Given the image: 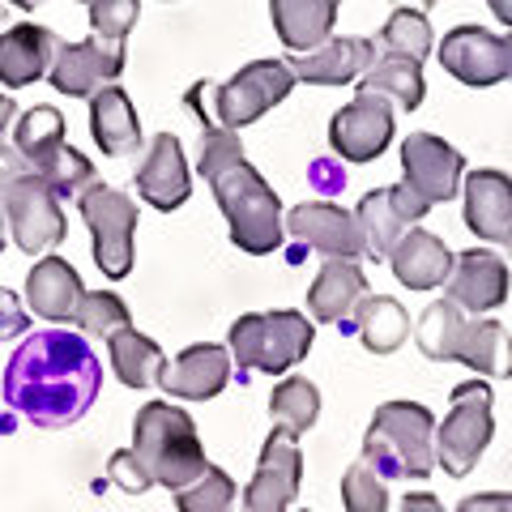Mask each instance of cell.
<instances>
[{"label": "cell", "mask_w": 512, "mask_h": 512, "mask_svg": "<svg viewBox=\"0 0 512 512\" xmlns=\"http://www.w3.org/2000/svg\"><path fill=\"white\" fill-rule=\"evenodd\" d=\"M299 483H303L299 436H291L286 427H274L265 448H261L252 483L244 491V512H291Z\"/></svg>", "instance_id": "obj_12"}, {"label": "cell", "mask_w": 512, "mask_h": 512, "mask_svg": "<svg viewBox=\"0 0 512 512\" xmlns=\"http://www.w3.org/2000/svg\"><path fill=\"white\" fill-rule=\"evenodd\" d=\"M457 512H512V491H483V495H466L457 504Z\"/></svg>", "instance_id": "obj_44"}, {"label": "cell", "mask_w": 512, "mask_h": 512, "mask_svg": "<svg viewBox=\"0 0 512 512\" xmlns=\"http://www.w3.org/2000/svg\"><path fill=\"white\" fill-rule=\"evenodd\" d=\"M214 188V201L218 210L227 214V227H231V244L248 256H269L274 248H282V235H286V218H282V201L278 192L265 184V175L256 171L248 158L231 171H222Z\"/></svg>", "instance_id": "obj_4"}, {"label": "cell", "mask_w": 512, "mask_h": 512, "mask_svg": "<svg viewBox=\"0 0 512 512\" xmlns=\"http://www.w3.org/2000/svg\"><path fill=\"white\" fill-rule=\"evenodd\" d=\"M363 299H367V278H363L359 261H325L316 282L308 286V312L320 325L355 320Z\"/></svg>", "instance_id": "obj_25"}, {"label": "cell", "mask_w": 512, "mask_h": 512, "mask_svg": "<svg viewBox=\"0 0 512 512\" xmlns=\"http://www.w3.org/2000/svg\"><path fill=\"white\" fill-rule=\"evenodd\" d=\"M440 64L461 86L487 90L495 82H512V35H491L483 26H457L440 43Z\"/></svg>", "instance_id": "obj_10"}, {"label": "cell", "mask_w": 512, "mask_h": 512, "mask_svg": "<svg viewBox=\"0 0 512 512\" xmlns=\"http://www.w3.org/2000/svg\"><path fill=\"white\" fill-rule=\"evenodd\" d=\"M5 231H9V214H5V201H0V252H5Z\"/></svg>", "instance_id": "obj_48"}, {"label": "cell", "mask_w": 512, "mask_h": 512, "mask_svg": "<svg viewBox=\"0 0 512 512\" xmlns=\"http://www.w3.org/2000/svg\"><path fill=\"white\" fill-rule=\"evenodd\" d=\"M107 359L116 367L120 384H128V389H150V384L163 380V367H167V355L158 350V342L137 333L133 325L107 338Z\"/></svg>", "instance_id": "obj_29"}, {"label": "cell", "mask_w": 512, "mask_h": 512, "mask_svg": "<svg viewBox=\"0 0 512 512\" xmlns=\"http://www.w3.org/2000/svg\"><path fill=\"white\" fill-rule=\"evenodd\" d=\"M56 52H60V39L47 26H35V22L9 26L0 35V86L22 90L30 82H39L43 73H52Z\"/></svg>", "instance_id": "obj_22"}, {"label": "cell", "mask_w": 512, "mask_h": 512, "mask_svg": "<svg viewBox=\"0 0 512 512\" xmlns=\"http://www.w3.org/2000/svg\"><path fill=\"white\" fill-rule=\"evenodd\" d=\"M436 35H431V22L423 18V9H393V18L380 30V56H406V60H427Z\"/></svg>", "instance_id": "obj_34"}, {"label": "cell", "mask_w": 512, "mask_h": 512, "mask_svg": "<svg viewBox=\"0 0 512 512\" xmlns=\"http://www.w3.org/2000/svg\"><path fill=\"white\" fill-rule=\"evenodd\" d=\"M397 9H406V0H393ZM427 5H436V0H410V9H427Z\"/></svg>", "instance_id": "obj_49"}, {"label": "cell", "mask_w": 512, "mask_h": 512, "mask_svg": "<svg viewBox=\"0 0 512 512\" xmlns=\"http://www.w3.org/2000/svg\"><path fill=\"white\" fill-rule=\"evenodd\" d=\"M457 363L474 367L478 376L508 380L512 376V333L500 325V320H470L466 338H461Z\"/></svg>", "instance_id": "obj_30"}, {"label": "cell", "mask_w": 512, "mask_h": 512, "mask_svg": "<svg viewBox=\"0 0 512 512\" xmlns=\"http://www.w3.org/2000/svg\"><path fill=\"white\" fill-rule=\"evenodd\" d=\"M295 86V73L286 60H252L244 64L235 77L218 86L214 103H218V124L239 133L265 116L269 107H278Z\"/></svg>", "instance_id": "obj_9"}, {"label": "cell", "mask_w": 512, "mask_h": 512, "mask_svg": "<svg viewBox=\"0 0 512 512\" xmlns=\"http://www.w3.org/2000/svg\"><path fill=\"white\" fill-rule=\"evenodd\" d=\"M9 5H18V9H35V5H43V0H9Z\"/></svg>", "instance_id": "obj_50"}, {"label": "cell", "mask_w": 512, "mask_h": 512, "mask_svg": "<svg viewBox=\"0 0 512 512\" xmlns=\"http://www.w3.org/2000/svg\"><path fill=\"white\" fill-rule=\"evenodd\" d=\"M107 474H111V483H116L120 491H128V495H141V491H150V487H154V474L141 466V457L133 453V448H124V453L111 457Z\"/></svg>", "instance_id": "obj_42"}, {"label": "cell", "mask_w": 512, "mask_h": 512, "mask_svg": "<svg viewBox=\"0 0 512 512\" xmlns=\"http://www.w3.org/2000/svg\"><path fill=\"white\" fill-rule=\"evenodd\" d=\"M402 171H406V184L419 197H427L431 205H444L461 192L466 158L436 133H410L402 141Z\"/></svg>", "instance_id": "obj_16"}, {"label": "cell", "mask_w": 512, "mask_h": 512, "mask_svg": "<svg viewBox=\"0 0 512 512\" xmlns=\"http://www.w3.org/2000/svg\"><path fill=\"white\" fill-rule=\"evenodd\" d=\"M90 137H94V146H99L103 154H111V158H124V154L141 150L137 107L128 103V94L120 86H103L90 99Z\"/></svg>", "instance_id": "obj_27"}, {"label": "cell", "mask_w": 512, "mask_h": 512, "mask_svg": "<svg viewBox=\"0 0 512 512\" xmlns=\"http://www.w3.org/2000/svg\"><path fill=\"white\" fill-rule=\"evenodd\" d=\"M26 325H30V320H26V312H22L18 295L0 286V342H9V338H22V333H26Z\"/></svg>", "instance_id": "obj_43"}, {"label": "cell", "mask_w": 512, "mask_h": 512, "mask_svg": "<svg viewBox=\"0 0 512 512\" xmlns=\"http://www.w3.org/2000/svg\"><path fill=\"white\" fill-rule=\"evenodd\" d=\"M235 483H231V474L227 470H218L210 466L197 483H188L175 491V508L180 512H235Z\"/></svg>", "instance_id": "obj_37"}, {"label": "cell", "mask_w": 512, "mask_h": 512, "mask_svg": "<svg viewBox=\"0 0 512 512\" xmlns=\"http://www.w3.org/2000/svg\"><path fill=\"white\" fill-rule=\"evenodd\" d=\"M389 265H393L397 282L410 286V291H436V286H444L448 278H453L457 256L448 252V244L440 235H431L423 227H410L402 235V244L393 248Z\"/></svg>", "instance_id": "obj_24"}, {"label": "cell", "mask_w": 512, "mask_h": 512, "mask_svg": "<svg viewBox=\"0 0 512 512\" xmlns=\"http://www.w3.org/2000/svg\"><path fill=\"white\" fill-rule=\"evenodd\" d=\"M466 227L483 244H508L512 235V175L504 171H470L466 184Z\"/></svg>", "instance_id": "obj_21"}, {"label": "cell", "mask_w": 512, "mask_h": 512, "mask_svg": "<svg viewBox=\"0 0 512 512\" xmlns=\"http://www.w3.org/2000/svg\"><path fill=\"white\" fill-rule=\"evenodd\" d=\"M286 235H295L299 244L325 252V261H359V256H367V239H363L359 218L329 201L295 205V210L286 214Z\"/></svg>", "instance_id": "obj_15"}, {"label": "cell", "mask_w": 512, "mask_h": 512, "mask_svg": "<svg viewBox=\"0 0 512 512\" xmlns=\"http://www.w3.org/2000/svg\"><path fill=\"white\" fill-rule=\"evenodd\" d=\"M0 201H5V214H9L13 244H18L26 256H43L47 248L60 244L64 231H69L64 227L56 192L26 167V158L13 146L0 150Z\"/></svg>", "instance_id": "obj_5"}, {"label": "cell", "mask_w": 512, "mask_h": 512, "mask_svg": "<svg viewBox=\"0 0 512 512\" xmlns=\"http://www.w3.org/2000/svg\"><path fill=\"white\" fill-rule=\"evenodd\" d=\"M487 5H491L495 18H500V22L512 30V0H487Z\"/></svg>", "instance_id": "obj_47"}, {"label": "cell", "mask_w": 512, "mask_h": 512, "mask_svg": "<svg viewBox=\"0 0 512 512\" xmlns=\"http://www.w3.org/2000/svg\"><path fill=\"white\" fill-rule=\"evenodd\" d=\"M376 60L380 56H376L372 39L342 35V39L312 47V52H303V56H291L286 64H291V73L308 86H346V82H355V77H363Z\"/></svg>", "instance_id": "obj_20"}, {"label": "cell", "mask_w": 512, "mask_h": 512, "mask_svg": "<svg viewBox=\"0 0 512 512\" xmlns=\"http://www.w3.org/2000/svg\"><path fill=\"white\" fill-rule=\"evenodd\" d=\"M402 512H444V504L431 491H410L402 495Z\"/></svg>", "instance_id": "obj_45"}, {"label": "cell", "mask_w": 512, "mask_h": 512, "mask_svg": "<svg viewBox=\"0 0 512 512\" xmlns=\"http://www.w3.org/2000/svg\"><path fill=\"white\" fill-rule=\"evenodd\" d=\"M338 5L342 0H269V18H274V30L286 52L303 56L333 39Z\"/></svg>", "instance_id": "obj_26"}, {"label": "cell", "mask_w": 512, "mask_h": 512, "mask_svg": "<svg viewBox=\"0 0 512 512\" xmlns=\"http://www.w3.org/2000/svg\"><path fill=\"white\" fill-rule=\"evenodd\" d=\"M231 350L218 346V342H197L188 346L180 359H171L163 367V380H158V389L180 397V402H210L227 389L231 380Z\"/></svg>", "instance_id": "obj_17"}, {"label": "cell", "mask_w": 512, "mask_h": 512, "mask_svg": "<svg viewBox=\"0 0 512 512\" xmlns=\"http://www.w3.org/2000/svg\"><path fill=\"white\" fill-rule=\"evenodd\" d=\"M508 256H512V235H508Z\"/></svg>", "instance_id": "obj_51"}, {"label": "cell", "mask_w": 512, "mask_h": 512, "mask_svg": "<svg viewBox=\"0 0 512 512\" xmlns=\"http://www.w3.org/2000/svg\"><path fill=\"white\" fill-rule=\"evenodd\" d=\"M342 504H346V512H389V478L367 457H359L355 466L342 474Z\"/></svg>", "instance_id": "obj_36"}, {"label": "cell", "mask_w": 512, "mask_h": 512, "mask_svg": "<svg viewBox=\"0 0 512 512\" xmlns=\"http://www.w3.org/2000/svg\"><path fill=\"white\" fill-rule=\"evenodd\" d=\"M355 329L372 355H393L397 346L410 338V316L393 295H367L363 308L355 312Z\"/></svg>", "instance_id": "obj_33"}, {"label": "cell", "mask_w": 512, "mask_h": 512, "mask_svg": "<svg viewBox=\"0 0 512 512\" xmlns=\"http://www.w3.org/2000/svg\"><path fill=\"white\" fill-rule=\"evenodd\" d=\"M64 146H69V141H64V116L56 107L39 103V107L22 111V120H13V150L26 158V167L35 175L52 167Z\"/></svg>", "instance_id": "obj_28"}, {"label": "cell", "mask_w": 512, "mask_h": 512, "mask_svg": "<svg viewBox=\"0 0 512 512\" xmlns=\"http://www.w3.org/2000/svg\"><path fill=\"white\" fill-rule=\"evenodd\" d=\"M329 141L346 163H372L393 141V103L359 90L338 116L329 120Z\"/></svg>", "instance_id": "obj_13"}, {"label": "cell", "mask_w": 512, "mask_h": 512, "mask_svg": "<svg viewBox=\"0 0 512 512\" xmlns=\"http://www.w3.org/2000/svg\"><path fill=\"white\" fill-rule=\"evenodd\" d=\"M495 436V419H491V389L483 380H466L453 389V406H448L444 423L436 427V466L444 474L466 478L478 457L487 453V444Z\"/></svg>", "instance_id": "obj_7"}, {"label": "cell", "mask_w": 512, "mask_h": 512, "mask_svg": "<svg viewBox=\"0 0 512 512\" xmlns=\"http://www.w3.org/2000/svg\"><path fill=\"white\" fill-rule=\"evenodd\" d=\"M444 286H448V299L461 312H474V316L495 312L508 299V265L491 248H466V252H457L453 278Z\"/></svg>", "instance_id": "obj_18"}, {"label": "cell", "mask_w": 512, "mask_h": 512, "mask_svg": "<svg viewBox=\"0 0 512 512\" xmlns=\"http://www.w3.org/2000/svg\"><path fill=\"white\" fill-rule=\"evenodd\" d=\"M363 457L384 478H427L436 470V419L419 402H384L363 436Z\"/></svg>", "instance_id": "obj_3"}, {"label": "cell", "mask_w": 512, "mask_h": 512, "mask_svg": "<svg viewBox=\"0 0 512 512\" xmlns=\"http://www.w3.org/2000/svg\"><path fill=\"white\" fill-rule=\"evenodd\" d=\"M124 73V43H111L90 35L82 43H60L56 64H52V86L69 99H94L107 82Z\"/></svg>", "instance_id": "obj_14"}, {"label": "cell", "mask_w": 512, "mask_h": 512, "mask_svg": "<svg viewBox=\"0 0 512 512\" xmlns=\"http://www.w3.org/2000/svg\"><path fill=\"white\" fill-rule=\"evenodd\" d=\"M137 18H141L137 0H94L90 5V30L111 43H124L128 30L137 26Z\"/></svg>", "instance_id": "obj_41"}, {"label": "cell", "mask_w": 512, "mask_h": 512, "mask_svg": "<svg viewBox=\"0 0 512 512\" xmlns=\"http://www.w3.org/2000/svg\"><path fill=\"white\" fill-rule=\"evenodd\" d=\"M466 312L457 308L453 299H436L427 303V312L419 316V325H414V342H419V350L427 359L436 363H457L461 355V338H466Z\"/></svg>", "instance_id": "obj_31"}, {"label": "cell", "mask_w": 512, "mask_h": 512, "mask_svg": "<svg viewBox=\"0 0 512 512\" xmlns=\"http://www.w3.org/2000/svg\"><path fill=\"white\" fill-rule=\"evenodd\" d=\"M39 180L56 192V197H82V192L94 184V167H90V158L82 150H73V146H64L60 158L52 167H47Z\"/></svg>", "instance_id": "obj_40"}, {"label": "cell", "mask_w": 512, "mask_h": 512, "mask_svg": "<svg viewBox=\"0 0 512 512\" xmlns=\"http://www.w3.org/2000/svg\"><path fill=\"white\" fill-rule=\"evenodd\" d=\"M13 116H18V103H13L9 94H0V150H5V133H9Z\"/></svg>", "instance_id": "obj_46"}, {"label": "cell", "mask_w": 512, "mask_h": 512, "mask_svg": "<svg viewBox=\"0 0 512 512\" xmlns=\"http://www.w3.org/2000/svg\"><path fill=\"white\" fill-rule=\"evenodd\" d=\"M188 163H184V146L175 133H158L150 141L146 158H141L137 167V197L154 205V210H180V205L188 201Z\"/></svg>", "instance_id": "obj_19"}, {"label": "cell", "mask_w": 512, "mask_h": 512, "mask_svg": "<svg viewBox=\"0 0 512 512\" xmlns=\"http://www.w3.org/2000/svg\"><path fill=\"white\" fill-rule=\"evenodd\" d=\"M244 163V146H239V137L231 128L222 124H205L201 128V154H197V171L205 175V184H214L222 171H231Z\"/></svg>", "instance_id": "obj_39"}, {"label": "cell", "mask_w": 512, "mask_h": 512, "mask_svg": "<svg viewBox=\"0 0 512 512\" xmlns=\"http://www.w3.org/2000/svg\"><path fill=\"white\" fill-rule=\"evenodd\" d=\"M73 325H82L86 333H94V338H111V333H120L133 325V316H128L124 308V299L116 291H86L82 299V308H77V320Z\"/></svg>", "instance_id": "obj_38"}, {"label": "cell", "mask_w": 512, "mask_h": 512, "mask_svg": "<svg viewBox=\"0 0 512 512\" xmlns=\"http://www.w3.org/2000/svg\"><path fill=\"white\" fill-rule=\"evenodd\" d=\"M359 90L380 94V99H389V103H397V107L414 111V107L423 103V94H427L423 64H419V60H406V56H380L372 69L363 73Z\"/></svg>", "instance_id": "obj_32"}, {"label": "cell", "mask_w": 512, "mask_h": 512, "mask_svg": "<svg viewBox=\"0 0 512 512\" xmlns=\"http://www.w3.org/2000/svg\"><path fill=\"white\" fill-rule=\"evenodd\" d=\"M103 389V363L82 333L43 329L13 350L5 367V402L35 427H73Z\"/></svg>", "instance_id": "obj_1"}, {"label": "cell", "mask_w": 512, "mask_h": 512, "mask_svg": "<svg viewBox=\"0 0 512 512\" xmlns=\"http://www.w3.org/2000/svg\"><path fill=\"white\" fill-rule=\"evenodd\" d=\"M269 414H274V423L286 427L291 436H303V431L316 427V419H320V393H316V384L303 380V376L282 380L278 389H274V397H269Z\"/></svg>", "instance_id": "obj_35"}, {"label": "cell", "mask_w": 512, "mask_h": 512, "mask_svg": "<svg viewBox=\"0 0 512 512\" xmlns=\"http://www.w3.org/2000/svg\"><path fill=\"white\" fill-rule=\"evenodd\" d=\"M316 329L308 325L303 312H248L231 325V359L239 363V372H265L282 376L312 350Z\"/></svg>", "instance_id": "obj_6"}, {"label": "cell", "mask_w": 512, "mask_h": 512, "mask_svg": "<svg viewBox=\"0 0 512 512\" xmlns=\"http://www.w3.org/2000/svg\"><path fill=\"white\" fill-rule=\"evenodd\" d=\"M427 210H431V201L419 197L410 184H389V188L367 192L355 210L363 239H367V256H372V261H389L393 248L402 244V235L414 222H423Z\"/></svg>", "instance_id": "obj_11"}, {"label": "cell", "mask_w": 512, "mask_h": 512, "mask_svg": "<svg viewBox=\"0 0 512 512\" xmlns=\"http://www.w3.org/2000/svg\"><path fill=\"white\" fill-rule=\"evenodd\" d=\"M82 299H86V286L64 256H43V261L26 274V303H30V312L43 316V320H56V325L77 320Z\"/></svg>", "instance_id": "obj_23"}, {"label": "cell", "mask_w": 512, "mask_h": 512, "mask_svg": "<svg viewBox=\"0 0 512 512\" xmlns=\"http://www.w3.org/2000/svg\"><path fill=\"white\" fill-rule=\"evenodd\" d=\"M133 453L154 474L158 487L180 491L210 470L197 423L171 402H146L133 419Z\"/></svg>", "instance_id": "obj_2"}, {"label": "cell", "mask_w": 512, "mask_h": 512, "mask_svg": "<svg viewBox=\"0 0 512 512\" xmlns=\"http://www.w3.org/2000/svg\"><path fill=\"white\" fill-rule=\"evenodd\" d=\"M82 222L94 239V265L103 269V278L120 282L133 269V231H137V201L120 188H107L94 180L82 197H77Z\"/></svg>", "instance_id": "obj_8"}, {"label": "cell", "mask_w": 512, "mask_h": 512, "mask_svg": "<svg viewBox=\"0 0 512 512\" xmlns=\"http://www.w3.org/2000/svg\"><path fill=\"white\" fill-rule=\"evenodd\" d=\"M82 5H94V0H82Z\"/></svg>", "instance_id": "obj_52"}]
</instances>
